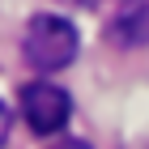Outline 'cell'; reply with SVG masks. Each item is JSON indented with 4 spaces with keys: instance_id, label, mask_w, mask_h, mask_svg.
I'll list each match as a JSON object with an SVG mask.
<instances>
[{
    "instance_id": "6da1fadb",
    "label": "cell",
    "mask_w": 149,
    "mask_h": 149,
    "mask_svg": "<svg viewBox=\"0 0 149 149\" xmlns=\"http://www.w3.org/2000/svg\"><path fill=\"white\" fill-rule=\"evenodd\" d=\"M77 56V30L60 13H34L22 34V60L34 72H60Z\"/></svg>"
},
{
    "instance_id": "7a4b0ae2",
    "label": "cell",
    "mask_w": 149,
    "mask_h": 149,
    "mask_svg": "<svg viewBox=\"0 0 149 149\" xmlns=\"http://www.w3.org/2000/svg\"><path fill=\"white\" fill-rule=\"evenodd\" d=\"M17 107H22L26 124L34 128L38 136L60 132V128L68 124V115H72V98H68V90H60L56 81H26L22 94H17Z\"/></svg>"
},
{
    "instance_id": "3957f363",
    "label": "cell",
    "mask_w": 149,
    "mask_h": 149,
    "mask_svg": "<svg viewBox=\"0 0 149 149\" xmlns=\"http://www.w3.org/2000/svg\"><path fill=\"white\" fill-rule=\"evenodd\" d=\"M111 43L124 51L149 47V0H119L111 17Z\"/></svg>"
},
{
    "instance_id": "277c9868",
    "label": "cell",
    "mask_w": 149,
    "mask_h": 149,
    "mask_svg": "<svg viewBox=\"0 0 149 149\" xmlns=\"http://www.w3.org/2000/svg\"><path fill=\"white\" fill-rule=\"evenodd\" d=\"M9 124H13V119H9V107L0 102V145H4V141H9Z\"/></svg>"
},
{
    "instance_id": "5b68a950",
    "label": "cell",
    "mask_w": 149,
    "mask_h": 149,
    "mask_svg": "<svg viewBox=\"0 0 149 149\" xmlns=\"http://www.w3.org/2000/svg\"><path fill=\"white\" fill-rule=\"evenodd\" d=\"M51 149H90L85 141H60V145H51Z\"/></svg>"
},
{
    "instance_id": "8992f818",
    "label": "cell",
    "mask_w": 149,
    "mask_h": 149,
    "mask_svg": "<svg viewBox=\"0 0 149 149\" xmlns=\"http://www.w3.org/2000/svg\"><path fill=\"white\" fill-rule=\"evenodd\" d=\"M72 4H98V0H72Z\"/></svg>"
}]
</instances>
